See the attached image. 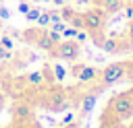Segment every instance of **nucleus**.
Masks as SVG:
<instances>
[{"mask_svg":"<svg viewBox=\"0 0 133 128\" xmlns=\"http://www.w3.org/2000/svg\"><path fill=\"white\" fill-rule=\"evenodd\" d=\"M27 78H29V83H31V85H39V83L44 81V74H42V72H31Z\"/></svg>","mask_w":133,"mask_h":128,"instance_id":"11","label":"nucleus"},{"mask_svg":"<svg viewBox=\"0 0 133 128\" xmlns=\"http://www.w3.org/2000/svg\"><path fill=\"white\" fill-rule=\"evenodd\" d=\"M64 21H71V17H73V10L71 8H62V14H60Z\"/></svg>","mask_w":133,"mask_h":128,"instance_id":"18","label":"nucleus"},{"mask_svg":"<svg viewBox=\"0 0 133 128\" xmlns=\"http://www.w3.org/2000/svg\"><path fill=\"white\" fill-rule=\"evenodd\" d=\"M104 14H106V12L100 10V8H91V10L83 12V27L89 29V31L102 29V27H104Z\"/></svg>","mask_w":133,"mask_h":128,"instance_id":"2","label":"nucleus"},{"mask_svg":"<svg viewBox=\"0 0 133 128\" xmlns=\"http://www.w3.org/2000/svg\"><path fill=\"white\" fill-rule=\"evenodd\" d=\"M75 2H77V4H87L89 0H75Z\"/></svg>","mask_w":133,"mask_h":128,"instance_id":"27","label":"nucleus"},{"mask_svg":"<svg viewBox=\"0 0 133 128\" xmlns=\"http://www.w3.org/2000/svg\"><path fill=\"white\" fill-rule=\"evenodd\" d=\"M29 8H31V6H29L27 2H21V4H19V12H23V14H27V12H29Z\"/></svg>","mask_w":133,"mask_h":128,"instance_id":"20","label":"nucleus"},{"mask_svg":"<svg viewBox=\"0 0 133 128\" xmlns=\"http://www.w3.org/2000/svg\"><path fill=\"white\" fill-rule=\"evenodd\" d=\"M4 107V99H2V95H0V109Z\"/></svg>","mask_w":133,"mask_h":128,"instance_id":"28","label":"nucleus"},{"mask_svg":"<svg viewBox=\"0 0 133 128\" xmlns=\"http://www.w3.org/2000/svg\"><path fill=\"white\" fill-rule=\"evenodd\" d=\"M0 45H2V47H6V50H10V47H12V39L4 35V37L0 39Z\"/></svg>","mask_w":133,"mask_h":128,"instance_id":"16","label":"nucleus"},{"mask_svg":"<svg viewBox=\"0 0 133 128\" xmlns=\"http://www.w3.org/2000/svg\"><path fill=\"white\" fill-rule=\"evenodd\" d=\"M46 33L50 35V39L54 41V45H56V43H60V33H56V31H52V29H50V31H46Z\"/></svg>","mask_w":133,"mask_h":128,"instance_id":"15","label":"nucleus"},{"mask_svg":"<svg viewBox=\"0 0 133 128\" xmlns=\"http://www.w3.org/2000/svg\"><path fill=\"white\" fill-rule=\"evenodd\" d=\"M58 21H62V17H60L58 12H50V25H54V23H58Z\"/></svg>","mask_w":133,"mask_h":128,"instance_id":"19","label":"nucleus"},{"mask_svg":"<svg viewBox=\"0 0 133 128\" xmlns=\"http://www.w3.org/2000/svg\"><path fill=\"white\" fill-rule=\"evenodd\" d=\"M25 17H27V21H29V23H35V21H37V17H39V10H37V8H29V12H27Z\"/></svg>","mask_w":133,"mask_h":128,"instance_id":"12","label":"nucleus"},{"mask_svg":"<svg viewBox=\"0 0 133 128\" xmlns=\"http://www.w3.org/2000/svg\"><path fill=\"white\" fill-rule=\"evenodd\" d=\"M39 47H42V50H46V52H52L54 41L50 39V35H48V33H46V35H42V39H39Z\"/></svg>","mask_w":133,"mask_h":128,"instance_id":"9","label":"nucleus"},{"mask_svg":"<svg viewBox=\"0 0 133 128\" xmlns=\"http://www.w3.org/2000/svg\"><path fill=\"white\" fill-rule=\"evenodd\" d=\"M71 23H73L75 29H77V27H83V14H73V17H71Z\"/></svg>","mask_w":133,"mask_h":128,"instance_id":"13","label":"nucleus"},{"mask_svg":"<svg viewBox=\"0 0 133 128\" xmlns=\"http://www.w3.org/2000/svg\"><path fill=\"white\" fill-rule=\"evenodd\" d=\"M0 17H4V19H6V17H8V10H6V8H0Z\"/></svg>","mask_w":133,"mask_h":128,"instance_id":"24","label":"nucleus"},{"mask_svg":"<svg viewBox=\"0 0 133 128\" xmlns=\"http://www.w3.org/2000/svg\"><path fill=\"white\" fill-rule=\"evenodd\" d=\"M66 29V25L62 23V21H58V23H54V27H52V31H56V33H62Z\"/></svg>","mask_w":133,"mask_h":128,"instance_id":"17","label":"nucleus"},{"mask_svg":"<svg viewBox=\"0 0 133 128\" xmlns=\"http://www.w3.org/2000/svg\"><path fill=\"white\" fill-rule=\"evenodd\" d=\"M110 109L116 118H129L133 116V97L123 93V95H116L110 103Z\"/></svg>","mask_w":133,"mask_h":128,"instance_id":"1","label":"nucleus"},{"mask_svg":"<svg viewBox=\"0 0 133 128\" xmlns=\"http://www.w3.org/2000/svg\"><path fill=\"white\" fill-rule=\"evenodd\" d=\"M110 128H129V126H125V124H121V122H118V124H114V126H110Z\"/></svg>","mask_w":133,"mask_h":128,"instance_id":"26","label":"nucleus"},{"mask_svg":"<svg viewBox=\"0 0 133 128\" xmlns=\"http://www.w3.org/2000/svg\"><path fill=\"white\" fill-rule=\"evenodd\" d=\"M125 76V64L123 62H114V64H108L104 70H102V81L106 85H114L118 81H123Z\"/></svg>","mask_w":133,"mask_h":128,"instance_id":"3","label":"nucleus"},{"mask_svg":"<svg viewBox=\"0 0 133 128\" xmlns=\"http://www.w3.org/2000/svg\"><path fill=\"white\" fill-rule=\"evenodd\" d=\"M54 74H56V78H58V81H62L66 72H64V68H62L60 64H56V66H54Z\"/></svg>","mask_w":133,"mask_h":128,"instance_id":"14","label":"nucleus"},{"mask_svg":"<svg viewBox=\"0 0 133 128\" xmlns=\"http://www.w3.org/2000/svg\"><path fill=\"white\" fill-rule=\"evenodd\" d=\"M102 50H104V52H108V54L118 52V43H116V39H106V41L102 43Z\"/></svg>","mask_w":133,"mask_h":128,"instance_id":"8","label":"nucleus"},{"mask_svg":"<svg viewBox=\"0 0 133 128\" xmlns=\"http://www.w3.org/2000/svg\"><path fill=\"white\" fill-rule=\"evenodd\" d=\"M127 35L133 39V19H131V21H129V25H127Z\"/></svg>","mask_w":133,"mask_h":128,"instance_id":"22","label":"nucleus"},{"mask_svg":"<svg viewBox=\"0 0 133 128\" xmlns=\"http://www.w3.org/2000/svg\"><path fill=\"white\" fill-rule=\"evenodd\" d=\"M129 128H133V126H129Z\"/></svg>","mask_w":133,"mask_h":128,"instance_id":"29","label":"nucleus"},{"mask_svg":"<svg viewBox=\"0 0 133 128\" xmlns=\"http://www.w3.org/2000/svg\"><path fill=\"white\" fill-rule=\"evenodd\" d=\"M77 78H79L81 83H89V81H94V78H96V68H91V66H83L81 72L77 74Z\"/></svg>","mask_w":133,"mask_h":128,"instance_id":"7","label":"nucleus"},{"mask_svg":"<svg viewBox=\"0 0 133 128\" xmlns=\"http://www.w3.org/2000/svg\"><path fill=\"white\" fill-rule=\"evenodd\" d=\"M83 66H85V64H77V66L73 64V68H71V74H73V76H77V74L81 72V68H83Z\"/></svg>","mask_w":133,"mask_h":128,"instance_id":"21","label":"nucleus"},{"mask_svg":"<svg viewBox=\"0 0 133 128\" xmlns=\"http://www.w3.org/2000/svg\"><path fill=\"white\" fill-rule=\"evenodd\" d=\"M54 56L62 58V60H75L79 56V43H75V41H60L58 47L54 50Z\"/></svg>","mask_w":133,"mask_h":128,"instance_id":"4","label":"nucleus"},{"mask_svg":"<svg viewBox=\"0 0 133 128\" xmlns=\"http://www.w3.org/2000/svg\"><path fill=\"white\" fill-rule=\"evenodd\" d=\"M96 101H98V97L94 95V93H89V95H85V99H83V105H81V116H87L94 107H96Z\"/></svg>","mask_w":133,"mask_h":128,"instance_id":"5","label":"nucleus"},{"mask_svg":"<svg viewBox=\"0 0 133 128\" xmlns=\"http://www.w3.org/2000/svg\"><path fill=\"white\" fill-rule=\"evenodd\" d=\"M8 54H10V50H6V47L0 45V58H8Z\"/></svg>","mask_w":133,"mask_h":128,"instance_id":"23","label":"nucleus"},{"mask_svg":"<svg viewBox=\"0 0 133 128\" xmlns=\"http://www.w3.org/2000/svg\"><path fill=\"white\" fill-rule=\"evenodd\" d=\"M19 116H27V107H19Z\"/></svg>","mask_w":133,"mask_h":128,"instance_id":"25","label":"nucleus"},{"mask_svg":"<svg viewBox=\"0 0 133 128\" xmlns=\"http://www.w3.org/2000/svg\"><path fill=\"white\" fill-rule=\"evenodd\" d=\"M39 27H46V25H50V12H39V17H37V21H35Z\"/></svg>","mask_w":133,"mask_h":128,"instance_id":"10","label":"nucleus"},{"mask_svg":"<svg viewBox=\"0 0 133 128\" xmlns=\"http://www.w3.org/2000/svg\"><path fill=\"white\" fill-rule=\"evenodd\" d=\"M102 6H104V12L106 14H114V12L121 10L123 0H102Z\"/></svg>","mask_w":133,"mask_h":128,"instance_id":"6","label":"nucleus"}]
</instances>
